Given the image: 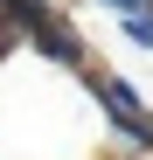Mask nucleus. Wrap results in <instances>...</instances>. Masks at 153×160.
I'll return each mask as SVG.
<instances>
[{
	"mask_svg": "<svg viewBox=\"0 0 153 160\" xmlns=\"http://www.w3.org/2000/svg\"><path fill=\"white\" fill-rule=\"evenodd\" d=\"M0 160H105V118L84 84L28 49L0 56Z\"/></svg>",
	"mask_w": 153,
	"mask_h": 160,
	"instance_id": "obj_1",
	"label": "nucleus"
},
{
	"mask_svg": "<svg viewBox=\"0 0 153 160\" xmlns=\"http://www.w3.org/2000/svg\"><path fill=\"white\" fill-rule=\"evenodd\" d=\"M84 98L97 104V118H105V153L118 160H153V104L132 77H118L111 63H91L84 77Z\"/></svg>",
	"mask_w": 153,
	"mask_h": 160,
	"instance_id": "obj_2",
	"label": "nucleus"
},
{
	"mask_svg": "<svg viewBox=\"0 0 153 160\" xmlns=\"http://www.w3.org/2000/svg\"><path fill=\"white\" fill-rule=\"evenodd\" d=\"M21 49H28V56H42V63H56L63 77H84V70L97 63V49H91V35L76 28V21H70L63 7L49 14V21H35V28L21 35Z\"/></svg>",
	"mask_w": 153,
	"mask_h": 160,
	"instance_id": "obj_3",
	"label": "nucleus"
},
{
	"mask_svg": "<svg viewBox=\"0 0 153 160\" xmlns=\"http://www.w3.org/2000/svg\"><path fill=\"white\" fill-rule=\"evenodd\" d=\"M111 21H132V14H153V0H97Z\"/></svg>",
	"mask_w": 153,
	"mask_h": 160,
	"instance_id": "obj_4",
	"label": "nucleus"
},
{
	"mask_svg": "<svg viewBox=\"0 0 153 160\" xmlns=\"http://www.w3.org/2000/svg\"><path fill=\"white\" fill-rule=\"evenodd\" d=\"M7 49H21V42H14V35H7V28H0V56H7Z\"/></svg>",
	"mask_w": 153,
	"mask_h": 160,
	"instance_id": "obj_5",
	"label": "nucleus"
}]
</instances>
